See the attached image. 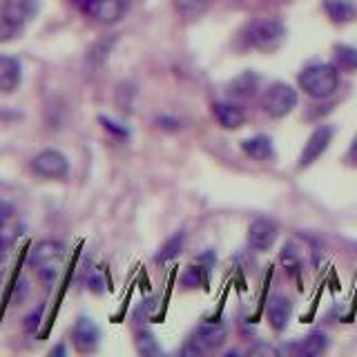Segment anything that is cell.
Returning <instances> with one entry per match:
<instances>
[{"instance_id":"obj_11","label":"cell","mask_w":357,"mask_h":357,"mask_svg":"<svg viewBox=\"0 0 357 357\" xmlns=\"http://www.w3.org/2000/svg\"><path fill=\"white\" fill-rule=\"evenodd\" d=\"M20 81H22V70H20L18 59L0 54V92L3 94L16 92Z\"/></svg>"},{"instance_id":"obj_9","label":"cell","mask_w":357,"mask_h":357,"mask_svg":"<svg viewBox=\"0 0 357 357\" xmlns=\"http://www.w3.org/2000/svg\"><path fill=\"white\" fill-rule=\"evenodd\" d=\"M72 340H74L76 351L92 353V351H96V346L100 342V331H98V326L92 319L81 317V319L76 321V326H74Z\"/></svg>"},{"instance_id":"obj_27","label":"cell","mask_w":357,"mask_h":357,"mask_svg":"<svg viewBox=\"0 0 357 357\" xmlns=\"http://www.w3.org/2000/svg\"><path fill=\"white\" fill-rule=\"evenodd\" d=\"M105 123V128L107 130H112V132H116V134H121V137H128V130H123V128H116V123H112V121H107V119H100Z\"/></svg>"},{"instance_id":"obj_20","label":"cell","mask_w":357,"mask_h":357,"mask_svg":"<svg viewBox=\"0 0 357 357\" xmlns=\"http://www.w3.org/2000/svg\"><path fill=\"white\" fill-rule=\"evenodd\" d=\"M183 241H185V234L183 232H176L174 237H170L165 243H163V248L156 252V261L159 264H165V261H172L174 257L183 250Z\"/></svg>"},{"instance_id":"obj_7","label":"cell","mask_w":357,"mask_h":357,"mask_svg":"<svg viewBox=\"0 0 357 357\" xmlns=\"http://www.w3.org/2000/svg\"><path fill=\"white\" fill-rule=\"evenodd\" d=\"M333 134H335V130L331 126H321L312 132L308 143L304 145V152H301V156H299V167H308L310 163H315L319 156L326 152Z\"/></svg>"},{"instance_id":"obj_28","label":"cell","mask_w":357,"mask_h":357,"mask_svg":"<svg viewBox=\"0 0 357 357\" xmlns=\"http://www.w3.org/2000/svg\"><path fill=\"white\" fill-rule=\"evenodd\" d=\"M5 255H7V241H5V239H0V259H3Z\"/></svg>"},{"instance_id":"obj_17","label":"cell","mask_w":357,"mask_h":357,"mask_svg":"<svg viewBox=\"0 0 357 357\" xmlns=\"http://www.w3.org/2000/svg\"><path fill=\"white\" fill-rule=\"evenodd\" d=\"M326 349H328V337L324 333H319V331L306 335V337L295 346V351L299 355H304V357H317Z\"/></svg>"},{"instance_id":"obj_21","label":"cell","mask_w":357,"mask_h":357,"mask_svg":"<svg viewBox=\"0 0 357 357\" xmlns=\"http://www.w3.org/2000/svg\"><path fill=\"white\" fill-rule=\"evenodd\" d=\"M335 61L344 72H357V50L351 45H335Z\"/></svg>"},{"instance_id":"obj_25","label":"cell","mask_w":357,"mask_h":357,"mask_svg":"<svg viewBox=\"0 0 357 357\" xmlns=\"http://www.w3.org/2000/svg\"><path fill=\"white\" fill-rule=\"evenodd\" d=\"M11 215H14V208H11L9 204H5V201H0V228H5Z\"/></svg>"},{"instance_id":"obj_13","label":"cell","mask_w":357,"mask_h":357,"mask_svg":"<svg viewBox=\"0 0 357 357\" xmlns=\"http://www.w3.org/2000/svg\"><path fill=\"white\" fill-rule=\"evenodd\" d=\"M268 321L275 331H284L290 321V312H293V306L284 295H275L271 301H268Z\"/></svg>"},{"instance_id":"obj_1","label":"cell","mask_w":357,"mask_h":357,"mask_svg":"<svg viewBox=\"0 0 357 357\" xmlns=\"http://www.w3.org/2000/svg\"><path fill=\"white\" fill-rule=\"evenodd\" d=\"M29 264L45 284L56 282V277L61 275L63 264H65V245L56 239L38 241L31 248Z\"/></svg>"},{"instance_id":"obj_3","label":"cell","mask_w":357,"mask_h":357,"mask_svg":"<svg viewBox=\"0 0 357 357\" xmlns=\"http://www.w3.org/2000/svg\"><path fill=\"white\" fill-rule=\"evenodd\" d=\"M284 22L277 18H257L243 29V43L255 50H275L284 38Z\"/></svg>"},{"instance_id":"obj_26","label":"cell","mask_w":357,"mask_h":357,"mask_svg":"<svg viewBox=\"0 0 357 357\" xmlns=\"http://www.w3.org/2000/svg\"><path fill=\"white\" fill-rule=\"evenodd\" d=\"M346 161L357 167V134H355V139H353L351 148H349V154H346Z\"/></svg>"},{"instance_id":"obj_2","label":"cell","mask_w":357,"mask_h":357,"mask_svg":"<svg viewBox=\"0 0 357 357\" xmlns=\"http://www.w3.org/2000/svg\"><path fill=\"white\" fill-rule=\"evenodd\" d=\"M299 87L312 98H328L340 87V72L335 65L328 63H315L308 65L299 74Z\"/></svg>"},{"instance_id":"obj_22","label":"cell","mask_w":357,"mask_h":357,"mask_svg":"<svg viewBox=\"0 0 357 357\" xmlns=\"http://www.w3.org/2000/svg\"><path fill=\"white\" fill-rule=\"evenodd\" d=\"M137 351L141 355H161V346L152 333L141 331V333H137Z\"/></svg>"},{"instance_id":"obj_4","label":"cell","mask_w":357,"mask_h":357,"mask_svg":"<svg viewBox=\"0 0 357 357\" xmlns=\"http://www.w3.org/2000/svg\"><path fill=\"white\" fill-rule=\"evenodd\" d=\"M261 107L268 116L284 119L297 107V89L288 83H273L261 96Z\"/></svg>"},{"instance_id":"obj_15","label":"cell","mask_w":357,"mask_h":357,"mask_svg":"<svg viewBox=\"0 0 357 357\" xmlns=\"http://www.w3.org/2000/svg\"><path fill=\"white\" fill-rule=\"evenodd\" d=\"M3 9L7 11L9 18L14 20L18 27H22L38 11V0H7V5Z\"/></svg>"},{"instance_id":"obj_24","label":"cell","mask_w":357,"mask_h":357,"mask_svg":"<svg viewBox=\"0 0 357 357\" xmlns=\"http://www.w3.org/2000/svg\"><path fill=\"white\" fill-rule=\"evenodd\" d=\"M201 284H204V273H201L197 266H195V268H190V271H185V275H183V286H188V288H197V286H201Z\"/></svg>"},{"instance_id":"obj_12","label":"cell","mask_w":357,"mask_h":357,"mask_svg":"<svg viewBox=\"0 0 357 357\" xmlns=\"http://www.w3.org/2000/svg\"><path fill=\"white\" fill-rule=\"evenodd\" d=\"M212 114H215L219 126L226 130H237L245 121L243 107H239L237 103H226V100H219V103L212 105Z\"/></svg>"},{"instance_id":"obj_6","label":"cell","mask_w":357,"mask_h":357,"mask_svg":"<svg viewBox=\"0 0 357 357\" xmlns=\"http://www.w3.org/2000/svg\"><path fill=\"white\" fill-rule=\"evenodd\" d=\"M31 170L45 178H63L70 172V163H67L65 154H61L59 150H43L33 156Z\"/></svg>"},{"instance_id":"obj_14","label":"cell","mask_w":357,"mask_h":357,"mask_svg":"<svg viewBox=\"0 0 357 357\" xmlns=\"http://www.w3.org/2000/svg\"><path fill=\"white\" fill-rule=\"evenodd\" d=\"M241 150L243 154H248L250 159L255 161H266L273 156V141L266 137V134H257V137H250V139H243L241 141Z\"/></svg>"},{"instance_id":"obj_23","label":"cell","mask_w":357,"mask_h":357,"mask_svg":"<svg viewBox=\"0 0 357 357\" xmlns=\"http://www.w3.org/2000/svg\"><path fill=\"white\" fill-rule=\"evenodd\" d=\"M20 29H22V27H18L16 22L9 18L7 11H5L3 7H0V43L11 40V38H14Z\"/></svg>"},{"instance_id":"obj_5","label":"cell","mask_w":357,"mask_h":357,"mask_svg":"<svg viewBox=\"0 0 357 357\" xmlns=\"http://www.w3.org/2000/svg\"><path fill=\"white\" fill-rule=\"evenodd\" d=\"M76 7L100 25H112L126 16L128 0H76Z\"/></svg>"},{"instance_id":"obj_18","label":"cell","mask_w":357,"mask_h":357,"mask_svg":"<svg viewBox=\"0 0 357 357\" xmlns=\"http://www.w3.org/2000/svg\"><path fill=\"white\" fill-rule=\"evenodd\" d=\"M324 9L335 22H351L357 14L351 0H324Z\"/></svg>"},{"instance_id":"obj_10","label":"cell","mask_w":357,"mask_h":357,"mask_svg":"<svg viewBox=\"0 0 357 357\" xmlns=\"http://www.w3.org/2000/svg\"><path fill=\"white\" fill-rule=\"evenodd\" d=\"M228 337V326L221 321L215 324H201L197 326V331L192 333V340L201 346L204 351H212V349H219V346L226 342Z\"/></svg>"},{"instance_id":"obj_29","label":"cell","mask_w":357,"mask_h":357,"mask_svg":"<svg viewBox=\"0 0 357 357\" xmlns=\"http://www.w3.org/2000/svg\"><path fill=\"white\" fill-rule=\"evenodd\" d=\"M128 3H130V0H128Z\"/></svg>"},{"instance_id":"obj_8","label":"cell","mask_w":357,"mask_h":357,"mask_svg":"<svg viewBox=\"0 0 357 357\" xmlns=\"http://www.w3.org/2000/svg\"><path fill=\"white\" fill-rule=\"evenodd\" d=\"M277 241V226L268 219H257L248 228V243L255 250H271Z\"/></svg>"},{"instance_id":"obj_19","label":"cell","mask_w":357,"mask_h":357,"mask_svg":"<svg viewBox=\"0 0 357 357\" xmlns=\"http://www.w3.org/2000/svg\"><path fill=\"white\" fill-rule=\"evenodd\" d=\"M210 7V0H174V9L178 16H183L188 20L204 16Z\"/></svg>"},{"instance_id":"obj_16","label":"cell","mask_w":357,"mask_h":357,"mask_svg":"<svg viewBox=\"0 0 357 357\" xmlns=\"http://www.w3.org/2000/svg\"><path fill=\"white\" fill-rule=\"evenodd\" d=\"M257 85H259V76L252 72H243L241 76H237L234 81L228 85V94L237 100L250 98L257 92Z\"/></svg>"}]
</instances>
